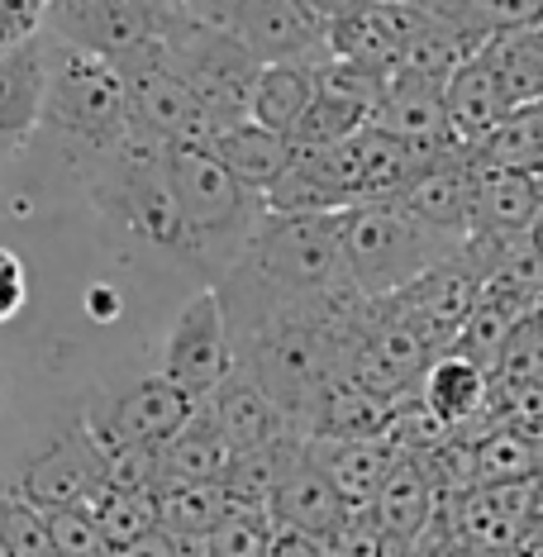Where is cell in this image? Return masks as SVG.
<instances>
[{
    "mask_svg": "<svg viewBox=\"0 0 543 557\" xmlns=\"http://www.w3.org/2000/svg\"><path fill=\"white\" fill-rule=\"evenodd\" d=\"M482 58L496 72L510 110H534L543 106V24H529V29H505L496 34Z\"/></svg>",
    "mask_w": 543,
    "mask_h": 557,
    "instance_id": "d4e9b609",
    "label": "cell"
},
{
    "mask_svg": "<svg viewBox=\"0 0 543 557\" xmlns=\"http://www.w3.org/2000/svg\"><path fill=\"white\" fill-rule=\"evenodd\" d=\"M534 320H539V329H543V306H539V314H534Z\"/></svg>",
    "mask_w": 543,
    "mask_h": 557,
    "instance_id": "f35d334b",
    "label": "cell"
},
{
    "mask_svg": "<svg viewBox=\"0 0 543 557\" xmlns=\"http://www.w3.org/2000/svg\"><path fill=\"white\" fill-rule=\"evenodd\" d=\"M96 524L106 534V548L120 553L129 543L158 534V496H124V491H106L96 505Z\"/></svg>",
    "mask_w": 543,
    "mask_h": 557,
    "instance_id": "f546056e",
    "label": "cell"
},
{
    "mask_svg": "<svg viewBox=\"0 0 543 557\" xmlns=\"http://www.w3.org/2000/svg\"><path fill=\"white\" fill-rule=\"evenodd\" d=\"M314 96H320V62H276V67H262L252 82L248 120L292 138L306 110L314 106Z\"/></svg>",
    "mask_w": 543,
    "mask_h": 557,
    "instance_id": "603a6c76",
    "label": "cell"
},
{
    "mask_svg": "<svg viewBox=\"0 0 543 557\" xmlns=\"http://www.w3.org/2000/svg\"><path fill=\"white\" fill-rule=\"evenodd\" d=\"M444 110H448V134L462 153H477L482 144H491V134L515 115L510 100H505V91H501V82H496V72H491V62L482 53L467 58L462 67L448 77Z\"/></svg>",
    "mask_w": 543,
    "mask_h": 557,
    "instance_id": "ac0fdd59",
    "label": "cell"
},
{
    "mask_svg": "<svg viewBox=\"0 0 543 557\" xmlns=\"http://www.w3.org/2000/svg\"><path fill=\"white\" fill-rule=\"evenodd\" d=\"M234 500L224 486H168L158 491V529L168 539H210L230 519Z\"/></svg>",
    "mask_w": 543,
    "mask_h": 557,
    "instance_id": "4316f807",
    "label": "cell"
},
{
    "mask_svg": "<svg viewBox=\"0 0 543 557\" xmlns=\"http://www.w3.org/2000/svg\"><path fill=\"white\" fill-rule=\"evenodd\" d=\"M338 248H344L348 282L368 306L400 296L415 286L424 272L444 268L458 258V244L424 230L400 200H377V206H358L338 214Z\"/></svg>",
    "mask_w": 543,
    "mask_h": 557,
    "instance_id": "3957f363",
    "label": "cell"
},
{
    "mask_svg": "<svg viewBox=\"0 0 543 557\" xmlns=\"http://www.w3.org/2000/svg\"><path fill=\"white\" fill-rule=\"evenodd\" d=\"M172 557H214L210 539H172Z\"/></svg>",
    "mask_w": 543,
    "mask_h": 557,
    "instance_id": "8d00e7d4",
    "label": "cell"
},
{
    "mask_svg": "<svg viewBox=\"0 0 543 557\" xmlns=\"http://www.w3.org/2000/svg\"><path fill=\"white\" fill-rule=\"evenodd\" d=\"M124 77V100H129V138L153 148H176V144H210V115L192 91V82L168 62V53L148 48L134 62L120 67Z\"/></svg>",
    "mask_w": 543,
    "mask_h": 557,
    "instance_id": "8992f818",
    "label": "cell"
},
{
    "mask_svg": "<svg viewBox=\"0 0 543 557\" xmlns=\"http://www.w3.org/2000/svg\"><path fill=\"white\" fill-rule=\"evenodd\" d=\"M162 382H172L186 396L206 400L234 376V338L224 324V306L214 296V286H206L200 296H192L168 329L162 344Z\"/></svg>",
    "mask_w": 543,
    "mask_h": 557,
    "instance_id": "30bf717a",
    "label": "cell"
},
{
    "mask_svg": "<svg viewBox=\"0 0 543 557\" xmlns=\"http://www.w3.org/2000/svg\"><path fill=\"white\" fill-rule=\"evenodd\" d=\"M306 453L330 476L348 515H372L377 491L386 486L391 467L400 458L391 438H306Z\"/></svg>",
    "mask_w": 543,
    "mask_h": 557,
    "instance_id": "9a60e30c",
    "label": "cell"
},
{
    "mask_svg": "<svg viewBox=\"0 0 543 557\" xmlns=\"http://www.w3.org/2000/svg\"><path fill=\"white\" fill-rule=\"evenodd\" d=\"M91 196L100 200V210L115 214L144 244L182 252V214H176L168 176V148L129 138L110 158L91 162Z\"/></svg>",
    "mask_w": 543,
    "mask_h": 557,
    "instance_id": "5b68a950",
    "label": "cell"
},
{
    "mask_svg": "<svg viewBox=\"0 0 543 557\" xmlns=\"http://www.w3.org/2000/svg\"><path fill=\"white\" fill-rule=\"evenodd\" d=\"M44 10L48 5H34V0H0V58L39 39Z\"/></svg>",
    "mask_w": 543,
    "mask_h": 557,
    "instance_id": "836d02e7",
    "label": "cell"
},
{
    "mask_svg": "<svg viewBox=\"0 0 543 557\" xmlns=\"http://www.w3.org/2000/svg\"><path fill=\"white\" fill-rule=\"evenodd\" d=\"M420 400H424V410L448 429V434H462V429L486 420L491 376L477 362L458 358V352H444V358L429 362V372L420 382Z\"/></svg>",
    "mask_w": 543,
    "mask_h": 557,
    "instance_id": "d6986e66",
    "label": "cell"
},
{
    "mask_svg": "<svg viewBox=\"0 0 543 557\" xmlns=\"http://www.w3.org/2000/svg\"><path fill=\"white\" fill-rule=\"evenodd\" d=\"M44 124L67 138L86 162H100L124 148L129 144V100H124L120 67L67 53V48H48Z\"/></svg>",
    "mask_w": 543,
    "mask_h": 557,
    "instance_id": "277c9868",
    "label": "cell"
},
{
    "mask_svg": "<svg viewBox=\"0 0 543 557\" xmlns=\"http://www.w3.org/2000/svg\"><path fill=\"white\" fill-rule=\"evenodd\" d=\"M543 214V182L477 162V230L472 238H520Z\"/></svg>",
    "mask_w": 543,
    "mask_h": 557,
    "instance_id": "ffe728a7",
    "label": "cell"
},
{
    "mask_svg": "<svg viewBox=\"0 0 543 557\" xmlns=\"http://www.w3.org/2000/svg\"><path fill=\"white\" fill-rule=\"evenodd\" d=\"M44 34L58 48L124 67L138 53L162 44V5L144 0H62L44 10Z\"/></svg>",
    "mask_w": 543,
    "mask_h": 557,
    "instance_id": "52a82bcc",
    "label": "cell"
},
{
    "mask_svg": "<svg viewBox=\"0 0 543 557\" xmlns=\"http://www.w3.org/2000/svg\"><path fill=\"white\" fill-rule=\"evenodd\" d=\"M15 496L29 500L34 510H77V505H96L106 496V453L96 448V438L86 429L58 434L44 453H34L24 462L15 481Z\"/></svg>",
    "mask_w": 543,
    "mask_h": 557,
    "instance_id": "8fae6325",
    "label": "cell"
},
{
    "mask_svg": "<svg viewBox=\"0 0 543 557\" xmlns=\"http://www.w3.org/2000/svg\"><path fill=\"white\" fill-rule=\"evenodd\" d=\"M472 162L501 168V172H525V176H539L543 182V106L515 110V115L491 134V144L477 148Z\"/></svg>",
    "mask_w": 543,
    "mask_h": 557,
    "instance_id": "83f0119b",
    "label": "cell"
},
{
    "mask_svg": "<svg viewBox=\"0 0 543 557\" xmlns=\"http://www.w3.org/2000/svg\"><path fill=\"white\" fill-rule=\"evenodd\" d=\"M214 296L234 344L276 320L348 314L368 306L348 282L338 214H268L230 276L214 282Z\"/></svg>",
    "mask_w": 543,
    "mask_h": 557,
    "instance_id": "6da1fadb",
    "label": "cell"
},
{
    "mask_svg": "<svg viewBox=\"0 0 543 557\" xmlns=\"http://www.w3.org/2000/svg\"><path fill=\"white\" fill-rule=\"evenodd\" d=\"M276 524H292L300 534H314V539H334L338 529L348 524V510L338 500V491L330 486V476L310 462L306 453V438H296L292 458L282 467V481H276V496H272V510H268Z\"/></svg>",
    "mask_w": 543,
    "mask_h": 557,
    "instance_id": "e0dca14e",
    "label": "cell"
},
{
    "mask_svg": "<svg viewBox=\"0 0 543 557\" xmlns=\"http://www.w3.org/2000/svg\"><path fill=\"white\" fill-rule=\"evenodd\" d=\"M525 238H529V248H534V258L543 262V214H539L534 224H529V234H525Z\"/></svg>",
    "mask_w": 543,
    "mask_h": 557,
    "instance_id": "74e56055",
    "label": "cell"
},
{
    "mask_svg": "<svg viewBox=\"0 0 543 557\" xmlns=\"http://www.w3.org/2000/svg\"><path fill=\"white\" fill-rule=\"evenodd\" d=\"M168 176L176 214H182V252L176 258L192 262L196 272L224 282L230 268L244 258L258 224L268 220L262 196L244 191L230 172L220 168V158L210 153V144H176L168 148Z\"/></svg>",
    "mask_w": 543,
    "mask_h": 557,
    "instance_id": "7a4b0ae2",
    "label": "cell"
},
{
    "mask_svg": "<svg viewBox=\"0 0 543 557\" xmlns=\"http://www.w3.org/2000/svg\"><path fill=\"white\" fill-rule=\"evenodd\" d=\"M268 539H272V515L268 510H230L220 529L210 534L214 557H268Z\"/></svg>",
    "mask_w": 543,
    "mask_h": 557,
    "instance_id": "d6a6232c",
    "label": "cell"
},
{
    "mask_svg": "<svg viewBox=\"0 0 543 557\" xmlns=\"http://www.w3.org/2000/svg\"><path fill=\"white\" fill-rule=\"evenodd\" d=\"M230 443L210 429L206 405H200V420L158 448V486H220L230 472Z\"/></svg>",
    "mask_w": 543,
    "mask_h": 557,
    "instance_id": "cb8c5ba5",
    "label": "cell"
},
{
    "mask_svg": "<svg viewBox=\"0 0 543 557\" xmlns=\"http://www.w3.org/2000/svg\"><path fill=\"white\" fill-rule=\"evenodd\" d=\"M296 438L276 443V448H262V453H234L230 458V472H224V496H230L238 510H272V496H276V481H282V467L292 458Z\"/></svg>",
    "mask_w": 543,
    "mask_h": 557,
    "instance_id": "f1b7e54d",
    "label": "cell"
},
{
    "mask_svg": "<svg viewBox=\"0 0 543 557\" xmlns=\"http://www.w3.org/2000/svg\"><path fill=\"white\" fill-rule=\"evenodd\" d=\"M482 434L472 438L477 458V486H525L543 476V443L515 434V429H491L486 420L477 424Z\"/></svg>",
    "mask_w": 543,
    "mask_h": 557,
    "instance_id": "484cf974",
    "label": "cell"
},
{
    "mask_svg": "<svg viewBox=\"0 0 543 557\" xmlns=\"http://www.w3.org/2000/svg\"><path fill=\"white\" fill-rule=\"evenodd\" d=\"M396 200L424 230H434L439 238L467 248L472 244V230H477V162H472V153L429 168L424 176H415V186Z\"/></svg>",
    "mask_w": 543,
    "mask_h": 557,
    "instance_id": "5bb4252c",
    "label": "cell"
},
{
    "mask_svg": "<svg viewBox=\"0 0 543 557\" xmlns=\"http://www.w3.org/2000/svg\"><path fill=\"white\" fill-rule=\"evenodd\" d=\"M258 67L330 58V15L324 5L262 0V5H200Z\"/></svg>",
    "mask_w": 543,
    "mask_h": 557,
    "instance_id": "9c48e42d",
    "label": "cell"
},
{
    "mask_svg": "<svg viewBox=\"0 0 543 557\" xmlns=\"http://www.w3.org/2000/svg\"><path fill=\"white\" fill-rule=\"evenodd\" d=\"M543 382V329L539 320H525L505 344L496 372H491V391H510V386H539Z\"/></svg>",
    "mask_w": 543,
    "mask_h": 557,
    "instance_id": "1f68e13d",
    "label": "cell"
},
{
    "mask_svg": "<svg viewBox=\"0 0 543 557\" xmlns=\"http://www.w3.org/2000/svg\"><path fill=\"white\" fill-rule=\"evenodd\" d=\"M44 96L48 48H39V39L0 58V153H10L34 124H44Z\"/></svg>",
    "mask_w": 543,
    "mask_h": 557,
    "instance_id": "7402d4cb",
    "label": "cell"
},
{
    "mask_svg": "<svg viewBox=\"0 0 543 557\" xmlns=\"http://www.w3.org/2000/svg\"><path fill=\"white\" fill-rule=\"evenodd\" d=\"M439 505L444 500H439V486H434V476H429L424 458H406V453H400L386 486L377 491V500H372V524L382 529L391 553L410 557V548L429 534V524H434Z\"/></svg>",
    "mask_w": 543,
    "mask_h": 557,
    "instance_id": "2e32d148",
    "label": "cell"
},
{
    "mask_svg": "<svg viewBox=\"0 0 543 557\" xmlns=\"http://www.w3.org/2000/svg\"><path fill=\"white\" fill-rule=\"evenodd\" d=\"M324 543H330V539L300 534V529H292V524H276V519H272L268 557H324Z\"/></svg>",
    "mask_w": 543,
    "mask_h": 557,
    "instance_id": "d590c367",
    "label": "cell"
},
{
    "mask_svg": "<svg viewBox=\"0 0 543 557\" xmlns=\"http://www.w3.org/2000/svg\"><path fill=\"white\" fill-rule=\"evenodd\" d=\"M206 420L210 429L230 443V453H262L286 438H300L292 414L276 405L262 386H252L244 372H234L214 396H206Z\"/></svg>",
    "mask_w": 543,
    "mask_h": 557,
    "instance_id": "4fadbf2b",
    "label": "cell"
},
{
    "mask_svg": "<svg viewBox=\"0 0 543 557\" xmlns=\"http://www.w3.org/2000/svg\"><path fill=\"white\" fill-rule=\"evenodd\" d=\"M372 129H382L391 138L410 148L424 168H439V162L462 158V148L453 144L448 134V110H444V86L410 77V72H391L386 91L372 110Z\"/></svg>",
    "mask_w": 543,
    "mask_h": 557,
    "instance_id": "7c38bea8",
    "label": "cell"
},
{
    "mask_svg": "<svg viewBox=\"0 0 543 557\" xmlns=\"http://www.w3.org/2000/svg\"><path fill=\"white\" fill-rule=\"evenodd\" d=\"M196 396L176 391L162 376H148L129 391H115V396H100L91 410H86V434L96 438V448L106 453H124V448H162L172 443L182 429H192L200 420Z\"/></svg>",
    "mask_w": 543,
    "mask_h": 557,
    "instance_id": "ba28073f",
    "label": "cell"
},
{
    "mask_svg": "<svg viewBox=\"0 0 543 557\" xmlns=\"http://www.w3.org/2000/svg\"><path fill=\"white\" fill-rule=\"evenodd\" d=\"M0 557H53L48 515L20 500L15 491L0 496Z\"/></svg>",
    "mask_w": 543,
    "mask_h": 557,
    "instance_id": "4dcf8cb0",
    "label": "cell"
},
{
    "mask_svg": "<svg viewBox=\"0 0 543 557\" xmlns=\"http://www.w3.org/2000/svg\"><path fill=\"white\" fill-rule=\"evenodd\" d=\"M29 300V282H24V262L10 248H0V324H10Z\"/></svg>",
    "mask_w": 543,
    "mask_h": 557,
    "instance_id": "e575fe53",
    "label": "cell"
},
{
    "mask_svg": "<svg viewBox=\"0 0 543 557\" xmlns=\"http://www.w3.org/2000/svg\"><path fill=\"white\" fill-rule=\"evenodd\" d=\"M210 153L220 158V168L230 172L244 191L268 196L276 186V176L292 168L296 148L286 134H272V129H262V124L244 120V124H234V129L210 134Z\"/></svg>",
    "mask_w": 543,
    "mask_h": 557,
    "instance_id": "44dd1931",
    "label": "cell"
}]
</instances>
